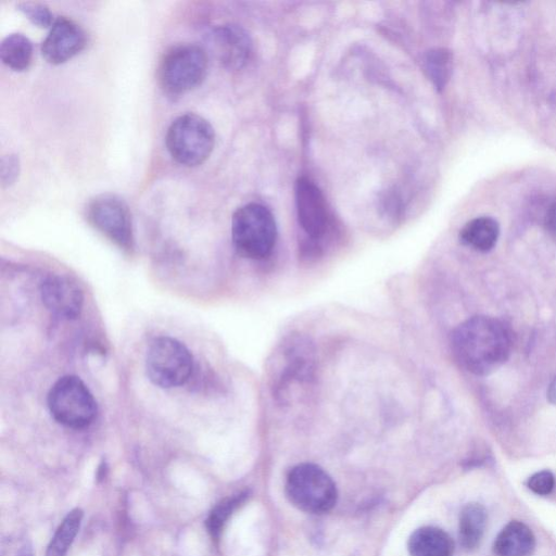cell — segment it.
<instances>
[{"instance_id": "obj_1", "label": "cell", "mask_w": 556, "mask_h": 556, "mask_svg": "<svg viewBox=\"0 0 556 556\" xmlns=\"http://www.w3.org/2000/svg\"><path fill=\"white\" fill-rule=\"evenodd\" d=\"M511 345L508 327L490 316H473L463 321L451 337L456 362L477 376H485L500 368L508 359Z\"/></svg>"}, {"instance_id": "obj_2", "label": "cell", "mask_w": 556, "mask_h": 556, "mask_svg": "<svg viewBox=\"0 0 556 556\" xmlns=\"http://www.w3.org/2000/svg\"><path fill=\"white\" fill-rule=\"evenodd\" d=\"M315 371V351L307 337L292 333L282 339L269 358V388L277 402L286 403L293 388L308 383Z\"/></svg>"}, {"instance_id": "obj_3", "label": "cell", "mask_w": 556, "mask_h": 556, "mask_svg": "<svg viewBox=\"0 0 556 556\" xmlns=\"http://www.w3.org/2000/svg\"><path fill=\"white\" fill-rule=\"evenodd\" d=\"M231 237L240 255L252 260L267 257L277 239V226L271 212L258 203L239 207L232 215Z\"/></svg>"}, {"instance_id": "obj_4", "label": "cell", "mask_w": 556, "mask_h": 556, "mask_svg": "<svg viewBox=\"0 0 556 556\" xmlns=\"http://www.w3.org/2000/svg\"><path fill=\"white\" fill-rule=\"evenodd\" d=\"M166 147L179 164L194 167L204 163L215 144L214 128L204 117L186 113L175 118L166 132Z\"/></svg>"}, {"instance_id": "obj_5", "label": "cell", "mask_w": 556, "mask_h": 556, "mask_svg": "<svg viewBox=\"0 0 556 556\" xmlns=\"http://www.w3.org/2000/svg\"><path fill=\"white\" fill-rule=\"evenodd\" d=\"M286 495L296 508L309 514H325L337 502L338 493L333 480L315 464H299L288 473Z\"/></svg>"}, {"instance_id": "obj_6", "label": "cell", "mask_w": 556, "mask_h": 556, "mask_svg": "<svg viewBox=\"0 0 556 556\" xmlns=\"http://www.w3.org/2000/svg\"><path fill=\"white\" fill-rule=\"evenodd\" d=\"M206 73V51L194 43H181L163 55L157 76L166 92L181 94L201 85Z\"/></svg>"}, {"instance_id": "obj_7", "label": "cell", "mask_w": 556, "mask_h": 556, "mask_svg": "<svg viewBox=\"0 0 556 556\" xmlns=\"http://www.w3.org/2000/svg\"><path fill=\"white\" fill-rule=\"evenodd\" d=\"M48 407L59 424L73 429L87 427L97 414L91 392L76 376H64L52 386Z\"/></svg>"}, {"instance_id": "obj_8", "label": "cell", "mask_w": 556, "mask_h": 556, "mask_svg": "<svg viewBox=\"0 0 556 556\" xmlns=\"http://www.w3.org/2000/svg\"><path fill=\"white\" fill-rule=\"evenodd\" d=\"M193 359L189 350L169 337L154 339L147 353L146 369L149 379L161 388L184 384L192 371Z\"/></svg>"}, {"instance_id": "obj_9", "label": "cell", "mask_w": 556, "mask_h": 556, "mask_svg": "<svg viewBox=\"0 0 556 556\" xmlns=\"http://www.w3.org/2000/svg\"><path fill=\"white\" fill-rule=\"evenodd\" d=\"M90 224L123 249L132 247V226L126 202L117 195L105 193L92 199L87 206Z\"/></svg>"}, {"instance_id": "obj_10", "label": "cell", "mask_w": 556, "mask_h": 556, "mask_svg": "<svg viewBox=\"0 0 556 556\" xmlns=\"http://www.w3.org/2000/svg\"><path fill=\"white\" fill-rule=\"evenodd\" d=\"M295 205L301 228L309 242L323 249L321 241L330 230V216L320 189L308 178L295 182Z\"/></svg>"}, {"instance_id": "obj_11", "label": "cell", "mask_w": 556, "mask_h": 556, "mask_svg": "<svg viewBox=\"0 0 556 556\" xmlns=\"http://www.w3.org/2000/svg\"><path fill=\"white\" fill-rule=\"evenodd\" d=\"M87 43V35L73 20L59 16L42 41L41 53L47 62L58 65L78 54Z\"/></svg>"}, {"instance_id": "obj_12", "label": "cell", "mask_w": 556, "mask_h": 556, "mask_svg": "<svg viewBox=\"0 0 556 556\" xmlns=\"http://www.w3.org/2000/svg\"><path fill=\"white\" fill-rule=\"evenodd\" d=\"M208 43L220 64L228 70L241 68L250 58L252 42L240 26L227 24L208 34Z\"/></svg>"}, {"instance_id": "obj_13", "label": "cell", "mask_w": 556, "mask_h": 556, "mask_svg": "<svg viewBox=\"0 0 556 556\" xmlns=\"http://www.w3.org/2000/svg\"><path fill=\"white\" fill-rule=\"evenodd\" d=\"M41 298L46 307L61 318L75 319L83 308L81 290L63 276L48 277L41 286Z\"/></svg>"}, {"instance_id": "obj_14", "label": "cell", "mask_w": 556, "mask_h": 556, "mask_svg": "<svg viewBox=\"0 0 556 556\" xmlns=\"http://www.w3.org/2000/svg\"><path fill=\"white\" fill-rule=\"evenodd\" d=\"M534 547L535 536L532 530L518 520L508 522L493 543L496 556H530Z\"/></svg>"}, {"instance_id": "obj_15", "label": "cell", "mask_w": 556, "mask_h": 556, "mask_svg": "<svg viewBox=\"0 0 556 556\" xmlns=\"http://www.w3.org/2000/svg\"><path fill=\"white\" fill-rule=\"evenodd\" d=\"M410 556H453L454 542L442 529L421 527L408 540Z\"/></svg>"}, {"instance_id": "obj_16", "label": "cell", "mask_w": 556, "mask_h": 556, "mask_svg": "<svg viewBox=\"0 0 556 556\" xmlns=\"http://www.w3.org/2000/svg\"><path fill=\"white\" fill-rule=\"evenodd\" d=\"M498 236V223L492 217L480 216L464 225L459 232V240L476 251L488 252L494 248Z\"/></svg>"}, {"instance_id": "obj_17", "label": "cell", "mask_w": 556, "mask_h": 556, "mask_svg": "<svg viewBox=\"0 0 556 556\" xmlns=\"http://www.w3.org/2000/svg\"><path fill=\"white\" fill-rule=\"evenodd\" d=\"M486 526L485 508L479 503L466 504L459 515L458 536L466 551L476 549L483 538Z\"/></svg>"}, {"instance_id": "obj_18", "label": "cell", "mask_w": 556, "mask_h": 556, "mask_svg": "<svg viewBox=\"0 0 556 556\" xmlns=\"http://www.w3.org/2000/svg\"><path fill=\"white\" fill-rule=\"evenodd\" d=\"M0 58L13 71L27 70L33 59L31 41L20 33L8 35L0 45Z\"/></svg>"}, {"instance_id": "obj_19", "label": "cell", "mask_w": 556, "mask_h": 556, "mask_svg": "<svg viewBox=\"0 0 556 556\" xmlns=\"http://www.w3.org/2000/svg\"><path fill=\"white\" fill-rule=\"evenodd\" d=\"M84 513L80 508L71 510L58 527L52 536L46 556H65L77 535Z\"/></svg>"}, {"instance_id": "obj_20", "label": "cell", "mask_w": 556, "mask_h": 556, "mask_svg": "<svg viewBox=\"0 0 556 556\" xmlns=\"http://www.w3.org/2000/svg\"><path fill=\"white\" fill-rule=\"evenodd\" d=\"M424 66L435 88L441 90L450 79L453 55L443 48L432 49L425 55Z\"/></svg>"}, {"instance_id": "obj_21", "label": "cell", "mask_w": 556, "mask_h": 556, "mask_svg": "<svg viewBox=\"0 0 556 556\" xmlns=\"http://www.w3.org/2000/svg\"><path fill=\"white\" fill-rule=\"evenodd\" d=\"M248 492H240L219 502L210 513L206 519V529L217 539L232 513L245 501Z\"/></svg>"}, {"instance_id": "obj_22", "label": "cell", "mask_w": 556, "mask_h": 556, "mask_svg": "<svg viewBox=\"0 0 556 556\" xmlns=\"http://www.w3.org/2000/svg\"><path fill=\"white\" fill-rule=\"evenodd\" d=\"M16 7L34 25L51 27L54 22L51 11L42 3L24 1Z\"/></svg>"}, {"instance_id": "obj_23", "label": "cell", "mask_w": 556, "mask_h": 556, "mask_svg": "<svg viewBox=\"0 0 556 556\" xmlns=\"http://www.w3.org/2000/svg\"><path fill=\"white\" fill-rule=\"evenodd\" d=\"M527 486L538 495H548L555 486V477L549 470H541L529 477Z\"/></svg>"}, {"instance_id": "obj_24", "label": "cell", "mask_w": 556, "mask_h": 556, "mask_svg": "<svg viewBox=\"0 0 556 556\" xmlns=\"http://www.w3.org/2000/svg\"><path fill=\"white\" fill-rule=\"evenodd\" d=\"M20 173V161L14 154L2 156L0 165V179L3 187L12 185Z\"/></svg>"}, {"instance_id": "obj_25", "label": "cell", "mask_w": 556, "mask_h": 556, "mask_svg": "<svg viewBox=\"0 0 556 556\" xmlns=\"http://www.w3.org/2000/svg\"><path fill=\"white\" fill-rule=\"evenodd\" d=\"M545 227L548 235L556 241V199L551 203L546 211Z\"/></svg>"}, {"instance_id": "obj_26", "label": "cell", "mask_w": 556, "mask_h": 556, "mask_svg": "<svg viewBox=\"0 0 556 556\" xmlns=\"http://www.w3.org/2000/svg\"><path fill=\"white\" fill-rule=\"evenodd\" d=\"M13 556H34L31 545L27 541L21 542Z\"/></svg>"}, {"instance_id": "obj_27", "label": "cell", "mask_w": 556, "mask_h": 556, "mask_svg": "<svg viewBox=\"0 0 556 556\" xmlns=\"http://www.w3.org/2000/svg\"><path fill=\"white\" fill-rule=\"evenodd\" d=\"M547 397L551 403L556 405V376L548 388Z\"/></svg>"}, {"instance_id": "obj_28", "label": "cell", "mask_w": 556, "mask_h": 556, "mask_svg": "<svg viewBox=\"0 0 556 556\" xmlns=\"http://www.w3.org/2000/svg\"><path fill=\"white\" fill-rule=\"evenodd\" d=\"M106 470L108 469H106L105 464H102V466L99 468L98 475H97L99 480H103L105 478Z\"/></svg>"}]
</instances>
